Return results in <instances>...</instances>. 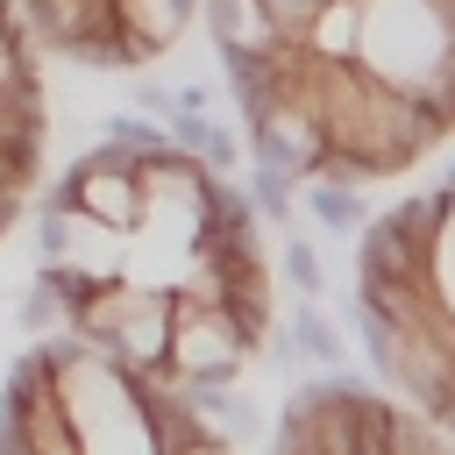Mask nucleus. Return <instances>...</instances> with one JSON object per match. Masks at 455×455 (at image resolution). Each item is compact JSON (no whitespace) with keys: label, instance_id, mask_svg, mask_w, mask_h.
<instances>
[{"label":"nucleus","instance_id":"13","mask_svg":"<svg viewBox=\"0 0 455 455\" xmlns=\"http://www.w3.org/2000/svg\"><path fill=\"white\" fill-rule=\"evenodd\" d=\"M100 142H107V149H121L128 164H135V156H156V149H171V142H164V135H156L149 121H135V114H107Z\"/></svg>","mask_w":455,"mask_h":455},{"label":"nucleus","instance_id":"14","mask_svg":"<svg viewBox=\"0 0 455 455\" xmlns=\"http://www.w3.org/2000/svg\"><path fill=\"white\" fill-rule=\"evenodd\" d=\"M21 327H28V334H43V341H50V334H64V306H57V291H50V284H28V291H21Z\"/></svg>","mask_w":455,"mask_h":455},{"label":"nucleus","instance_id":"22","mask_svg":"<svg viewBox=\"0 0 455 455\" xmlns=\"http://www.w3.org/2000/svg\"><path fill=\"white\" fill-rule=\"evenodd\" d=\"M434 7H441V14H455V0H434Z\"/></svg>","mask_w":455,"mask_h":455},{"label":"nucleus","instance_id":"8","mask_svg":"<svg viewBox=\"0 0 455 455\" xmlns=\"http://www.w3.org/2000/svg\"><path fill=\"white\" fill-rule=\"evenodd\" d=\"M284 355L313 363L320 377H327V370H341V334H334V320H327L320 306H299V313H291V327H284Z\"/></svg>","mask_w":455,"mask_h":455},{"label":"nucleus","instance_id":"7","mask_svg":"<svg viewBox=\"0 0 455 455\" xmlns=\"http://www.w3.org/2000/svg\"><path fill=\"white\" fill-rule=\"evenodd\" d=\"M355 36H363V7L355 0H320V14H313L299 50L313 64H355Z\"/></svg>","mask_w":455,"mask_h":455},{"label":"nucleus","instance_id":"6","mask_svg":"<svg viewBox=\"0 0 455 455\" xmlns=\"http://www.w3.org/2000/svg\"><path fill=\"white\" fill-rule=\"evenodd\" d=\"M107 14L121 28V43L135 50V64H149L156 50H171L185 36V21L199 14V0H107Z\"/></svg>","mask_w":455,"mask_h":455},{"label":"nucleus","instance_id":"3","mask_svg":"<svg viewBox=\"0 0 455 455\" xmlns=\"http://www.w3.org/2000/svg\"><path fill=\"white\" fill-rule=\"evenodd\" d=\"M171 384L178 391H235V377H242V341H235V327L220 320V306L206 313V306H171Z\"/></svg>","mask_w":455,"mask_h":455},{"label":"nucleus","instance_id":"17","mask_svg":"<svg viewBox=\"0 0 455 455\" xmlns=\"http://www.w3.org/2000/svg\"><path fill=\"white\" fill-rule=\"evenodd\" d=\"M355 320H363V313H355ZM363 355H370V370H377V384H391V377H398V355H391V334H384V327H370V320H363Z\"/></svg>","mask_w":455,"mask_h":455},{"label":"nucleus","instance_id":"16","mask_svg":"<svg viewBox=\"0 0 455 455\" xmlns=\"http://www.w3.org/2000/svg\"><path fill=\"white\" fill-rule=\"evenodd\" d=\"M36 64H28V36H21V21L14 14H0V92L14 85V78H28Z\"/></svg>","mask_w":455,"mask_h":455},{"label":"nucleus","instance_id":"19","mask_svg":"<svg viewBox=\"0 0 455 455\" xmlns=\"http://www.w3.org/2000/svg\"><path fill=\"white\" fill-rule=\"evenodd\" d=\"M135 100H142V107H149V114H171V92H164V85H149V78H142V85H135Z\"/></svg>","mask_w":455,"mask_h":455},{"label":"nucleus","instance_id":"12","mask_svg":"<svg viewBox=\"0 0 455 455\" xmlns=\"http://www.w3.org/2000/svg\"><path fill=\"white\" fill-rule=\"evenodd\" d=\"M284 277H291L299 306H320V291H327V270H320V249H313L306 235H284Z\"/></svg>","mask_w":455,"mask_h":455},{"label":"nucleus","instance_id":"15","mask_svg":"<svg viewBox=\"0 0 455 455\" xmlns=\"http://www.w3.org/2000/svg\"><path fill=\"white\" fill-rule=\"evenodd\" d=\"M199 171H206V178L242 171V135H235L228 121H213V135H206V149H199Z\"/></svg>","mask_w":455,"mask_h":455},{"label":"nucleus","instance_id":"2","mask_svg":"<svg viewBox=\"0 0 455 455\" xmlns=\"http://www.w3.org/2000/svg\"><path fill=\"white\" fill-rule=\"evenodd\" d=\"M43 206H71V213H85V220H100V228H114V235H135V228H142V185H135L128 156L107 149V142L85 149V156L50 185Z\"/></svg>","mask_w":455,"mask_h":455},{"label":"nucleus","instance_id":"18","mask_svg":"<svg viewBox=\"0 0 455 455\" xmlns=\"http://www.w3.org/2000/svg\"><path fill=\"white\" fill-rule=\"evenodd\" d=\"M434 441H441V448H455V391H448V405L434 412Z\"/></svg>","mask_w":455,"mask_h":455},{"label":"nucleus","instance_id":"20","mask_svg":"<svg viewBox=\"0 0 455 455\" xmlns=\"http://www.w3.org/2000/svg\"><path fill=\"white\" fill-rule=\"evenodd\" d=\"M185 455H235L228 441H199V448H185Z\"/></svg>","mask_w":455,"mask_h":455},{"label":"nucleus","instance_id":"1","mask_svg":"<svg viewBox=\"0 0 455 455\" xmlns=\"http://www.w3.org/2000/svg\"><path fill=\"white\" fill-rule=\"evenodd\" d=\"M355 7H363V36H355V71L363 78H377L398 100L455 78L448 14L434 0H355Z\"/></svg>","mask_w":455,"mask_h":455},{"label":"nucleus","instance_id":"10","mask_svg":"<svg viewBox=\"0 0 455 455\" xmlns=\"http://www.w3.org/2000/svg\"><path fill=\"white\" fill-rule=\"evenodd\" d=\"M306 213H313L327 235H363V220H370L363 192H348V185H306Z\"/></svg>","mask_w":455,"mask_h":455},{"label":"nucleus","instance_id":"21","mask_svg":"<svg viewBox=\"0 0 455 455\" xmlns=\"http://www.w3.org/2000/svg\"><path fill=\"white\" fill-rule=\"evenodd\" d=\"M14 206H21V199H7V192H0V235H7V220H14Z\"/></svg>","mask_w":455,"mask_h":455},{"label":"nucleus","instance_id":"4","mask_svg":"<svg viewBox=\"0 0 455 455\" xmlns=\"http://www.w3.org/2000/svg\"><path fill=\"white\" fill-rule=\"evenodd\" d=\"M121 249H128V235L100 228V220H85L71 206H43V263L50 270H78L92 284H114L121 277Z\"/></svg>","mask_w":455,"mask_h":455},{"label":"nucleus","instance_id":"11","mask_svg":"<svg viewBox=\"0 0 455 455\" xmlns=\"http://www.w3.org/2000/svg\"><path fill=\"white\" fill-rule=\"evenodd\" d=\"M242 192H249V213H256V220H277V228H291V206H299V192H291L277 171H256V164H249Z\"/></svg>","mask_w":455,"mask_h":455},{"label":"nucleus","instance_id":"9","mask_svg":"<svg viewBox=\"0 0 455 455\" xmlns=\"http://www.w3.org/2000/svg\"><path fill=\"white\" fill-rule=\"evenodd\" d=\"M220 320L235 327V341H242V355H256V348L270 341V284H249V291H228V299H220Z\"/></svg>","mask_w":455,"mask_h":455},{"label":"nucleus","instance_id":"5","mask_svg":"<svg viewBox=\"0 0 455 455\" xmlns=\"http://www.w3.org/2000/svg\"><path fill=\"white\" fill-rule=\"evenodd\" d=\"M199 14H206V36H213V57H270V50H284L270 0H199Z\"/></svg>","mask_w":455,"mask_h":455}]
</instances>
